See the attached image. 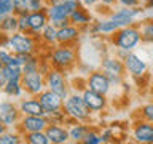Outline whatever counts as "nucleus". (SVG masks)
I'll use <instances>...</instances> for the list:
<instances>
[{
  "label": "nucleus",
  "instance_id": "f257e3e1",
  "mask_svg": "<svg viewBox=\"0 0 153 144\" xmlns=\"http://www.w3.org/2000/svg\"><path fill=\"white\" fill-rule=\"evenodd\" d=\"M65 110H67V114L75 117V118H86L89 114L88 106L85 104L83 98H80V96H72V98L67 99L65 101Z\"/></svg>",
  "mask_w": 153,
  "mask_h": 144
},
{
  "label": "nucleus",
  "instance_id": "f03ea898",
  "mask_svg": "<svg viewBox=\"0 0 153 144\" xmlns=\"http://www.w3.org/2000/svg\"><path fill=\"white\" fill-rule=\"evenodd\" d=\"M22 85L26 91H29L30 94H38L42 93V88H43V79L40 75L38 70H32V72H24L22 74Z\"/></svg>",
  "mask_w": 153,
  "mask_h": 144
},
{
  "label": "nucleus",
  "instance_id": "7ed1b4c3",
  "mask_svg": "<svg viewBox=\"0 0 153 144\" xmlns=\"http://www.w3.org/2000/svg\"><path fill=\"white\" fill-rule=\"evenodd\" d=\"M8 45L14 53H30L33 50V40L24 34H13L8 38Z\"/></svg>",
  "mask_w": 153,
  "mask_h": 144
},
{
  "label": "nucleus",
  "instance_id": "20e7f679",
  "mask_svg": "<svg viewBox=\"0 0 153 144\" xmlns=\"http://www.w3.org/2000/svg\"><path fill=\"white\" fill-rule=\"evenodd\" d=\"M61 99H62L61 96L56 94L54 91H51V90L40 93V104L43 106L45 112H48V114H54L61 109V104H62Z\"/></svg>",
  "mask_w": 153,
  "mask_h": 144
},
{
  "label": "nucleus",
  "instance_id": "39448f33",
  "mask_svg": "<svg viewBox=\"0 0 153 144\" xmlns=\"http://www.w3.org/2000/svg\"><path fill=\"white\" fill-rule=\"evenodd\" d=\"M139 32L136 29H123L118 35V45L123 48V50H131V48L139 42Z\"/></svg>",
  "mask_w": 153,
  "mask_h": 144
},
{
  "label": "nucleus",
  "instance_id": "423d86ee",
  "mask_svg": "<svg viewBox=\"0 0 153 144\" xmlns=\"http://www.w3.org/2000/svg\"><path fill=\"white\" fill-rule=\"evenodd\" d=\"M48 86H50L51 91H54L56 94H59L61 98L65 96V83H64V79L62 75L59 74L57 70H51L48 72Z\"/></svg>",
  "mask_w": 153,
  "mask_h": 144
},
{
  "label": "nucleus",
  "instance_id": "0eeeda50",
  "mask_svg": "<svg viewBox=\"0 0 153 144\" xmlns=\"http://www.w3.org/2000/svg\"><path fill=\"white\" fill-rule=\"evenodd\" d=\"M22 128L30 131H42L46 128V118H43V115H27L22 118Z\"/></svg>",
  "mask_w": 153,
  "mask_h": 144
},
{
  "label": "nucleus",
  "instance_id": "6e6552de",
  "mask_svg": "<svg viewBox=\"0 0 153 144\" xmlns=\"http://www.w3.org/2000/svg\"><path fill=\"white\" fill-rule=\"evenodd\" d=\"M18 118V110L11 103H0V122L5 125H13Z\"/></svg>",
  "mask_w": 153,
  "mask_h": 144
},
{
  "label": "nucleus",
  "instance_id": "1a4fd4ad",
  "mask_svg": "<svg viewBox=\"0 0 153 144\" xmlns=\"http://www.w3.org/2000/svg\"><path fill=\"white\" fill-rule=\"evenodd\" d=\"M89 88L99 94H105L108 91V79L104 74H93L89 77Z\"/></svg>",
  "mask_w": 153,
  "mask_h": 144
},
{
  "label": "nucleus",
  "instance_id": "9d476101",
  "mask_svg": "<svg viewBox=\"0 0 153 144\" xmlns=\"http://www.w3.org/2000/svg\"><path fill=\"white\" fill-rule=\"evenodd\" d=\"M74 61V51L69 50V48H57V50L53 53V62L59 67H65L72 64Z\"/></svg>",
  "mask_w": 153,
  "mask_h": 144
},
{
  "label": "nucleus",
  "instance_id": "9b49d317",
  "mask_svg": "<svg viewBox=\"0 0 153 144\" xmlns=\"http://www.w3.org/2000/svg\"><path fill=\"white\" fill-rule=\"evenodd\" d=\"M83 101H85V104L88 106V109H91V110H99V109H102V107H104L102 94L96 93V91H93L91 88H89L88 91H85Z\"/></svg>",
  "mask_w": 153,
  "mask_h": 144
},
{
  "label": "nucleus",
  "instance_id": "f8f14e48",
  "mask_svg": "<svg viewBox=\"0 0 153 144\" xmlns=\"http://www.w3.org/2000/svg\"><path fill=\"white\" fill-rule=\"evenodd\" d=\"M27 21H29V27L32 31H42L46 26V14L43 11H33L30 14H27Z\"/></svg>",
  "mask_w": 153,
  "mask_h": 144
},
{
  "label": "nucleus",
  "instance_id": "ddd939ff",
  "mask_svg": "<svg viewBox=\"0 0 153 144\" xmlns=\"http://www.w3.org/2000/svg\"><path fill=\"white\" fill-rule=\"evenodd\" d=\"M46 136L50 139V142L61 144V142L67 141L69 133H67L65 130H62L61 127H46Z\"/></svg>",
  "mask_w": 153,
  "mask_h": 144
},
{
  "label": "nucleus",
  "instance_id": "4468645a",
  "mask_svg": "<svg viewBox=\"0 0 153 144\" xmlns=\"http://www.w3.org/2000/svg\"><path fill=\"white\" fill-rule=\"evenodd\" d=\"M126 67L128 70L134 75H140L145 70V62L140 61V58H137L136 55H128L126 58Z\"/></svg>",
  "mask_w": 153,
  "mask_h": 144
},
{
  "label": "nucleus",
  "instance_id": "2eb2a0df",
  "mask_svg": "<svg viewBox=\"0 0 153 144\" xmlns=\"http://www.w3.org/2000/svg\"><path fill=\"white\" fill-rule=\"evenodd\" d=\"M21 110L26 115H43L45 114V109H43V106L40 104V101H35V99L24 101L21 104Z\"/></svg>",
  "mask_w": 153,
  "mask_h": 144
},
{
  "label": "nucleus",
  "instance_id": "dca6fc26",
  "mask_svg": "<svg viewBox=\"0 0 153 144\" xmlns=\"http://www.w3.org/2000/svg\"><path fill=\"white\" fill-rule=\"evenodd\" d=\"M134 136H136L137 141L140 142H150L153 138V125L148 123H140L134 131Z\"/></svg>",
  "mask_w": 153,
  "mask_h": 144
},
{
  "label": "nucleus",
  "instance_id": "f3484780",
  "mask_svg": "<svg viewBox=\"0 0 153 144\" xmlns=\"http://www.w3.org/2000/svg\"><path fill=\"white\" fill-rule=\"evenodd\" d=\"M136 10H121V11L115 13L112 16V21L117 22L118 26H124V24H129L131 22V19L136 16Z\"/></svg>",
  "mask_w": 153,
  "mask_h": 144
},
{
  "label": "nucleus",
  "instance_id": "a211bd4d",
  "mask_svg": "<svg viewBox=\"0 0 153 144\" xmlns=\"http://www.w3.org/2000/svg\"><path fill=\"white\" fill-rule=\"evenodd\" d=\"M78 35L75 27H69V26H64L57 31V40L59 42H69V40H74V38Z\"/></svg>",
  "mask_w": 153,
  "mask_h": 144
},
{
  "label": "nucleus",
  "instance_id": "6ab92c4d",
  "mask_svg": "<svg viewBox=\"0 0 153 144\" xmlns=\"http://www.w3.org/2000/svg\"><path fill=\"white\" fill-rule=\"evenodd\" d=\"M5 93H8V94H14V96H18V94H21V82H19V79H11V80H7V83H5Z\"/></svg>",
  "mask_w": 153,
  "mask_h": 144
},
{
  "label": "nucleus",
  "instance_id": "aec40b11",
  "mask_svg": "<svg viewBox=\"0 0 153 144\" xmlns=\"http://www.w3.org/2000/svg\"><path fill=\"white\" fill-rule=\"evenodd\" d=\"M27 141L30 144H48L50 139H48L46 133H42V131H30L27 134Z\"/></svg>",
  "mask_w": 153,
  "mask_h": 144
},
{
  "label": "nucleus",
  "instance_id": "412c9836",
  "mask_svg": "<svg viewBox=\"0 0 153 144\" xmlns=\"http://www.w3.org/2000/svg\"><path fill=\"white\" fill-rule=\"evenodd\" d=\"M0 27H2V31L5 32H13V31H16L18 27V18H13V16H5L3 18V21L0 22Z\"/></svg>",
  "mask_w": 153,
  "mask_h": 144
},
{
  "label": "nucleus",
  "instance_id": "4be33fe9",
  "mask_svg": "<svg viewBox=\"0 0 153 144\" xmlns=\"http://www.w3.org/2000/svg\"><path fill=\"white\" fill-rule=\"evenodd\" d=\"M104 69L108 72V74H120L121 72V69H123V66L120 64L118 61H113V59H107L104 62Z\"/></svg>",
  "mask_w": 153,
  "mask_h": 144
},
{
  "label": "nucleus",
  "instance_id": "5701e85b",
  "mask_svg": "<svg viewBox=\"0 0 153 144\" xmlns=\"http://www.w3.org/2000/svg\"><path fill=\"white\" fill-rule=\"evenodd\" d=\"M13 10H14L13 0H0V18L8 16Z\"/></svg>",
  "mask_w": 153,
  "mask_h": 144
},
{
  "label": "nucleus",
  "instance_id": "b1692460",
  "mask_svg": "<svg viewBox=\"0 0 153 144\" xmlns=\"http://www.w3.org/2000/svg\"><path fill=\"white\" fill-rule=\"evenodd\" d=\"M43 38H45L46 42H54L57 40V31L54 29V26H45L43 27Z\"/></svg>",
  "mask_w": 153,
  "mask_h": 144
},
{
  "label": "nucleus",
  "instance_id": "393cba45",
  "mask_svg": "<svg viewBox=\"0 0 153 144\" xmlns=\"http://www.w3.org/2000/svg\"><path fill=\"white\" fill-rule=\"evenodd\" d=\"M13 5L19 14H26L27 10H30L29 8V0H13Z\"/></svg>",
  "mask_w": 153,
  "mask_h": 144
},
{
  "label": "nucleus",
  "instance_id": "a878e982",
  "mask_svg": "<svg viewBox=\"0 0 153 144\" xmlns=\"http://www.w3.org/2000/svg\"><path fill=\"white\" fill-rule=\"evenodd\" d=\"M69 18H70L74 22H81V24L88 22V16H86V14H85L83 11H81V10H78V8H76V10L70 14Z\"/></svg>",
  "mask_w": 153,
  "mask_h": 144
},
{
  "label": "nucleus",
  "instance_id": "bb28decb",
  "mask_svg": "<svg viewBox=\"0 0 153 144\" xmlns=\"http://www.w3.org/2000/svg\"><path fill=\"white\" fill-rule=\"evenodd\" d=\"M85 128L83 127H75V128H72L70 130V133H69V136L74 139V141H80V139H83L85 138Z\"/></svg>",
  "mask_w": 153,
  "mask_h": 144
},
{
  "label": "nucleus",
  "instance_id": "cd10ccee",
  "mask_svg": "<svg viewBox=\"0 0 153 144\" xmlns=\"http://www.w3.org/2000/svg\"><path fill=\"white\" fill-rule=\"evenodd\" d=\"M19 142V139L16 134H0V144H16Z\"/></svg>",
  "mask_w": 153,
  "mask_h": 144
},
{
  "label": "nucleus",
  "instance_id": "c85d7f7f",
  "mask_svg": "<svg viewBox=\"0 0 153 144\" xmlns=\"http://www.w3.org/2000/svg\"><path fill=\"white\" fill-rule=\"evenodd\" d=\"M117 27H118L117 22H113V21H105V22H100L97 29H99V31H102V32H110V31H115Z\"/></svg>",
  "mask_w": 153,
  "mask_h": 144
},
{
  "label": "nucleus",
  "instance_id": "c756f323",
  "mask_svg": "<svg viewBox=\"0 0 153 144\" xmlns=\"http://www.w3.org/2000/svg\"><path fill=\"white\" fill-rule=\"evenodd\" d=\"M85 142H88V144H99L100 141H102V139L100 138H97L96 136L94 133H88V134H85Z\"/></svg>",
  "mask_w": 153,
  "mask_h": 144
},
{
  "label": "nucleus",
  "instance_id": "7c9ffc66",
  "mask_svg": "<svg viewBox=\"0 0 153 144\" xmlns=\"http://www.w3.org/2000/svg\"><path fill=\"white\" fill-rule=\"evenodd\" d=\"M0 61H2V62H3V66H5V64H8V62H11V61H13V56L10 55V53H7V51L0 50Z\"/></svg>",
  "mask_w": 153,
  "mask_h": 144
},
{
  "label": "nucleus",
  "instance_id": "2f4dec72",
  "mask_svg": "<svg viewBox=\"0 0 153 144\" xmlns=\"http://www.w3.org/2000/svg\"><path fill=\"white\" fill-rule=\"evenodd\" d=\"M5 83H7V75H5V66H3V62L0 61V88H2V86H5Z\"/></svg>",
  "mask_w": 153,
  "mask_h": 144
},
{
  "label": "nucleus",
  "instance_id": "473e14b6",
  "mask_svg": "<svg viewBox=\"0 0 153 144\" xmlns=\"http://www.w3.org/2000/svg\"><path fill=\"white\" fill-rule=\"evenodd\" d=\"M143 115L148 118V120H152L153 122V104H148L143 107Z\"/></svg>",
  "mask_w": 153,
  "mask_h": 144
},
{
  "label": "nucleus",
  "instance_id": "72a5a7b5",
  "mask_svg": "<svg viewBox=\"0 0 153 144\" xmlns=\"http://www.w3.org/2000/svg\"><path fill=\"white\" fill-rule=\"evenodd\" d=\"M143 35H147L148 38H153V22L145 24V27H143Z\"/></svg>",
  "mask_w": 153,
  "mask_h": 144
},
{
  "label": "nucleus",
  "instance_id": "f704fd0d",
  "mask_svg": "<svg viewBox=\"0 0 153 144\" xmlns=\"http://www.w3.org/2000/svg\"><path fill=\"white\" fill-rule=\"evenodd\" d=\"M40 5H42V0H29V8L30 10H40Z\"/></svg>",
  "mask_w": 153,
  "mask_h": 144
},
{
  "label": "nucleus",
  "instance_id": "c9c22d12",
  "mask_svg": "<svg viewBox=\"0 0 153 144\" xmlns=\"http://www.w3.org/2000/svg\"><path fill=\"white\" fill-rule=\"evenodd\" d=\"M123 5H128V7H131V5H136L137 3V0H120Z\"/></svg>",
  "mask_w": 153,
  "mask_h": 144
},
{
  "label": "nucleus",
  "instance_id": "e433bc0d",
  "mask_svg": "<svg viewBox=\"0 0 153 144\" xmlns=\"http://www.w3.org/2000/svg\"><path fill=\"white\" fill-rule=\"evenodd\" d=\"M62 2H64V0H51V3H53V5H61Z\"/></svg>",
  "mask_w": 153,
  "mask_h": 144
},
{
  "label": "nucleus",
  "instance_id": "4c0bfd02",
  "mask_svg": "<svg viewBox=\"0 0 153 144\" xmlns=\"http://www.w3.org/2000/svg\"><path fill=\"white\" fill-rule=\"evenodd\" d=\"M5 131V123L3 122H0V134H2Z\"/></svg>",
  "mask_w": 153,
  "mask_h": 144
},
{
  "label": "nucleus",
  "instance_id": "58836bf2",
  "mask_svg": "<svg viewBox=\"0 0 153 144\" xmlns=\"http://www.w3.org/2000/svg\"><path fill=\"white\" fill-rule=\"evenodd\" d=\"M83 2H85V3H94L96 0H83Z\"/></svg>",
  "mask_w": 153,
  "mask_h": 144
},
{
  "label": "nucleus",
  "instance_id": "ea45409f",
  "mask_svg": "<svg viewBox=\"0 0 153 144\" xmlns=\"http://www.w3.org/2000/svg\"><path fill=\"white\" fill-rule=\"evenodd\" d=\"M102 2H105V3H113L115 0H102Z\"/></svg>",
  "mask_w": 153,
  "mask_h": 144
},
{
  "label": "nucleus",
  "instance_id": "a19ab883",
  "mask_svg": "<svg viewBox=\"0 0 153 144\" xmlns=\"http://www.w3.org/2000/svg\"><path fill=\"white\" fill-rule=\"evenodd\" d=\"M148 5H150V7H153V0H150V2H148Z\"/></svg>",
  "mask_w": 153,
  "mask_h": 144
}]
</instances>
